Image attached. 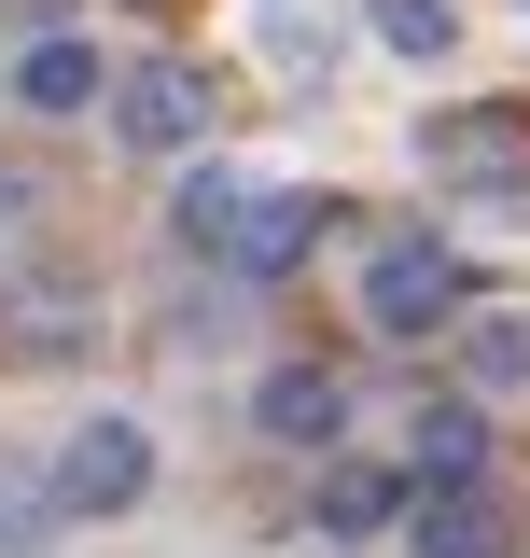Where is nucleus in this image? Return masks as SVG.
I'll return each mask as SVG.
<instances>
[{"label":"nucleus","mask_w":530,"mask_h":558,"mask_svg":"<svg viewBox=\"0 0 530 558\" xmlns=\"http://www.w3.org/2000/svg\"><path fill=\"white\" fill-rule=\"evenodd\" d=\"M419 168L474 209H517L530 196V98H461V112H433L419 126Z\"/></svg>","instance_id":"obj_1"},{"label":"nucleus","mask_w":530,"mask_h":558,"mask_svg":"<svg viewBox=\"0 0 530 558\" xmlns=\"http://www.w3.org/2000/svg\"><path fill=\"white\" fill-rule=\"evenodd\" d=\"M140 488H154V433L98 405V418H84V433L57 447V502H70V517H127Z\"/></svg>","instance_id":"obj_2"},{"label":"nucleus","mask_w":530,"mask_h":558,"mask_svg":"<svg viewBox=\"0 0 530 558\" xmlns=\"http://www.w3.org/2000/svg\"><path fill=\"white\" fill-rule=\"evenodd\" d=\"M70 349H98V293L57 266L0 279V363H70Z\"/></svg>","instance_id":"obj_3"},{"label":"nucleus","mask_w":530,"mask_h":558,"mask_svg":"<svg viewBox=\"0 0 530 558\" xmlns=\"http://www.w3.org/2000/svg\"><path fill=\"white\" fill-rule=\"evenodd\" d=\"M112 126H127L140 154H196V140H209V70H182V57H140L127 84H112Z\"/></svg>","instance_id":"obj_4"},{"label":"nucleus","mask_w":530,"mask_h":558,"mask_svg":"<svg viewBox=\"0 0 530 558\" xmlns=\"http://www.w3.org/2000/svg\"><path fill=\"white\" fill-rule=\"evenodd\" d=\"M447 307H461V266H447L433 238H392V252L363 266V322H377V336H433Z\"/></svg>","instance_id":"obj_5"},{"label":"nucleus","mask_w":530,"mask_h":558,"mask_svg":"<svg viewBox=\"0 0 530 558\" xmlns=\"http://www.w3.org/2000/svg\"><path fill=\"white\" fill-rule=\"evenodd\" d=\"M252 418L279 433V447H322V461H335V433H349V377H335V363H279V377L252 391Z\"/></svg>","instance_id":"obj_6"},{"label":"nucleus","mask_w":530,"mask_h":558,"mask_svg":"<svg viewBox=\"0 0 530 558\" xmlns=\"http://www.w3.org/2000/svg\"><path fill=\"white\" fill-rule=\"evenodd\" d=\"M322 223H335V196H252V209H238V252H224V266H238V279H293L308 252H322Z\"/></svg>","instance_id":"obj_7"},{"label":"nucleus","mask_w":530,"mask_h":558,"mask_svg":"<svg viewBox=\"0 0 530 558\" xmlns=\"http://www.w3.org/2000/svg\"><path fill=\"white\" fill-rule=\"evenodd\" d=\"M405 545H419V558H517V531H503V502H489V488H419Z\"/></svg>","instance_id":"obj_8"},{"label":"nucleus","mask_w":530,"mask_h":558,"mask_svg":"<svg viewBox=\"0 0 530 558\" xmlns=\"http://www.w3.org/2000/svg\"><path fill=\"white\" fill-rule=\"evenodd\" d=\"M405 433H419V488H474V461H489V418H474V391L419 405Z\"/></svg>","instance_id":"obj_9"},{"label":"nucleus","mask_w":530,"mask_h":558,"mask_svg":"<svg viewBox=\"0 0 530 558\" xmlns=\"http://www.w3.org/2000/svg\"><path fill=\"white\" fill-rule=\"evenodd\" d=\"M57 461H14V447H0V558H43L57 545Z\"/></svg>","instance_id":"obj_10"},{"label":"nucleus","mask_w":530,"mask_h":558,"mask_svg":"<svg viewBox=\"0 0 530 558\" xmlns=\"http://www.w3.org/2000/svg\"><path fill=\"white\" fill-rule=\"evenodd\" d=\"M392 517H419V502H405L377 461H322V531L335 545H363V531H392Z\"/></svg>","instance_id":"obj_11"},{"label":"nucleus","mask_w":530,"mask_h":558,"mask_svg":"<svg viewBox=\"0 0 530 558\" xmlns=\"http://www.w3.org/2000/svg\"><path fill=\"white\" fill-rule=\"evenodd\" d=\"M14 98H28V112H98L112 84H98L84 43H28V57H14Z\"/></svg>","instance_id":"obj_12"},{"label":"nucleus","mask_w":530,"mask_h":558,"mask_svg":"<svg viewBox=\"0 0 530 558\" xmlns=\"http://www.w3.org/2000/svg\"><path fill=\"white\" fill-rule=\"evenodd\" d=\"M461 377L474 391H530V307H474L461 322Z\"/></svg>","instance_id":"obj_13"},{"label":"nucleus","mask_w":530,"mask_h":558,"mask_svg":"<svg viewBox=\"0 0 530 558\" xmlns=\"http://www.w3.org/2000/svg\"><path fill=\"white\" fill-rule=\"evenodd\" d=\"M238 182H224V168H196V182H182V196H168V238H182V252H238Z\"/></svg>","instance_id":"obj_14"},{"label":"nucleus","mask_w":530,"mask_h":558,"mask_svg":"<svg viewBox=\"0 0 530 558\" xmlns=\"http://www.w3.org/2000/svg\"><path fill=\"white\" fill-rule=\"evenodd\" d=\"M265 57H279V70H322L335 57V0H265Z\"/></svg>","instance_id":"obj_15"},{"label":"nucleus","mask_w":530,"mask_h":558,"mask_svg":"<svg viewBox=\"0 0 530 558\" xmlns=\"http://www.w3.org/2000/svg\"><path fill=\"white\" fill-rule=\"evenodd\" d=\"M377 43H392V57H447L461 14H447V0H377Z\"/></svg>","instance_id":"obj_16"}]
</instances>
